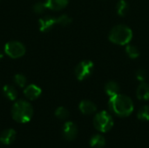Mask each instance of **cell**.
<instances>
[{
  "label": "cell",
  "mask_w": 149,
  "mask_h": 148,
  "mask_svg": "<svg viewBox=\"0 0 149 148\" xmlns=\"http://www.w3.org/2000/svg\"><path fill=\"white\" fill-rule=\"evenodd\" d=\"M79 109L84 115H92L97 112V106L91 100L84 99L79 103Z\"/></svg>",
  "instance_id": "cell-8"
},
{
  "label": "cell",
  "mask_w": 149,
  "mask_h": 148,
  "mask_svg": "<svg viewBox=\"0 0 149 148\" xmlns=\"http://www.w3.org/2000/svg\"><path fill=\"white\" fill-rule=\"evenodd\" d=\"M89 144L92 148H103L106 146V139L101 134H94L91 137Z\"/></svg>",
  "instance_id": "cell-15"
},
{
  "label": "cell",
  "mask_w": 149,
  "mask_h": 148,
  "mask_svg": "<svg viewBox=\"0 0 149 148\" xmlns=\"http://www.w3.org/2000/svg\"><path fill=\"white\" fill-rule=\"evenodd\" d=\"M126 53L132 59L138 58L139 56H140V54H141L138 47L135 46V45H134V44H128L126 45Z\"/></svg>",
  "instance_id": "cell-18"
},
{
  "label": "cell",
  "mask_w": 149,
  "mask_h": 148,
  "mask_svg": "<svg viewBox=\"0 0 149 148\" xmlns=\"http://www.w3.org/2000/svg\"><path fill=\"white\" fill-rule=\"evenodd\" d=\"M138 120L141 121H148L149 120V106L146 105L141 107L137 113Z\"/></svg>",
  "instance_id": "cell-19"
},
{
  "label": "cell",
  "mask_w": 149,
  "mask_h": 148,
  "mask_svg": "<svg viewBox=\"0 0 149 148\" xmlns=\"http://www.w3.org/2000/svg\"><path fill=\"white\" fill-rule=\"evenodd\" d=\"M78 126L72 121H67L64 124L62 128V134L65 140L68 141L74 140L78 136Z\"/></svg>",
  "instance_id": "cell-7"
},
{
  "label": "cell",
  "mask_w": 149,
  "mask_h": 148,
  "mask_svg": "<svg viewBox=\"0 0 149 148\" xmlns=\"http://www.w3.org/2000/svg\"><path fill=\"white\" fill-rule=\"evenodd\" d=\"M4 52L11 58H18L24 55L25 47L18 41H10L5 44Z\"/></svg>",
  "instance_id": "cell-6"
},
{
  "label": "cell",
  "mask_w": 149,
  "mask_h": 148,
  "mask_svg": "<svg viewBox=\"0 0 149 148\" xmlns=\"http://www.w3.org/2000/svg\"><path fill=\"white\" fill-rule=\"evenodd\" d=\"M45 3L47 9L52 10H60L68 4L69 0H46Z\"/></svg>",
  "instance_id": "cell-13"
},
{
  "label": "cell",
  "mask_w": 149,
  "mask_h": 148,
  "mask_svg": "<svg viewBox=\"0 0 149 148\" xmlns=\"http://www.w3.org/2000/svg\"><path fill=\"white\" fill-rule=\"evenodd\" d=\"M3 54L0 51V59H2V58H3Z\"/></svg>",
  "instance_id": "cell-25"
},
{
  "label": "cell",
  "mask_w": 149,
  "mask_h": 148,
  "mask_svg": "<svg viewBox=\"0 0 149 148\" xmlns=\"http://www.w3.org/2000/svg\"><path fill=\"white\" fill-rule=\"evenodd\" d=\"M46 9H47V7H46V5H45V3L38 2V3H36L33 5V10H34V12H36V13H38V14L43 13Z\"/></svg>",
  "instance_id": "cell-23"
},
{
  "label": "cell",
  "mask_w": 149,
  "mask_h": 148,
  "mask_svg": "<svg viewBox=\"0 0 149 148\" xmlns=\"http://www.w3.org/2000/svg\"><path fill=\"white\" fill-rule=\"evenodd\" d=\"M57 24V18L53 17H44L39 19L38 25L40 31L46 32Z\"/></svg>",
  "instance_id": "cell-10"
},
{
  "label": "cell",
  "mask_w": 149,
  "mask_h": 148,
  "mask_svg": "<svg viewBox=\"0 0 149 148\" xmlns=\"http://www.w3.org/2000/svg\"><path fill=\"white\" fill-rule=\"evenodd\" d=\"M16 136H17V133L14 129L9 128V129L3 130L0 134V142L3 145L9 146L15 140Z\"/></svg>",
  "instance_id": "cell-11"
},
{
  "label": "cell",
  "mask_w": 149,
  "mask_h": 148,
  "mask_svg": "<svg viewBox=\"0 0 149 148\" xmlns=\"http://www.w3.org/2000/svg\"><path fill=\"white\" fill-rule=\"evenodd\" d=\"M109 40L118 45H127L133 38V31L127 25L117 24L112 28L108 35Z\"/></svg>",
  "instance_id": "cell-3"
},
{
  "label": "cell",
  "mask_w": 149,
  "mask_h": 148,
  "mask_svg": "<svg viewBox=\"0 0 149 148\" xmlns=\"http://www.w3.org/2000/svg\"><path fill=\"white\" fill-rule=\"evenodd\" d=\"M94 65L91 60H83L79 62L75 68V76L78 80L83 81L89 78L93 72Z\"/></svg>",
  "instance_id": "cell-5"
},
{
  "label": "cell",
  "mask_w": 149,
  "mask_h": 148,
  "mask_svg": "<svg viewBox=\"0 0 149 148\" xmlns=\"http://www.w3.org/2000/svg\"><path fill=\"white\" fill-rule=\"evenodd\" d=\"M135 77H136L137 80H139L141 82H145V80L147 79V72L145 70L140 69L135 72Z\"/></svg>",
  "instance_id": "cell-24"
},
{
  "label": "cell",
  "mask_w": 149,
  "mask_h": 148,
  "mask_svg": "<svg viewBox=\"0 0 149 148\" xmlns=\"http://www.w3.org/2000/svg\"><path fill=\"white\" fill-rule=\"evenodd\" d=\"M55 116H56L58 119L64 120H66V119L69 117V112H68V110H67L65 107H64V106H59V107H58V108L56 109V111H55Z\"/></svg>",
  "instance_id": "cell-20"
},
{
  "label": "cell",
  "mask_w": 149,
  "mask_h": 148,
  "mask_svg": "<svg viewBox=\"0 0 149 148\" xmlns=\"http://www.w3.org/2000/svg\"><path fill=\"white\" fill-rule=\"evenodd\" d=\"M14 82L15 84L19 87H24L26 85V78L23 74H16L14 77Z\"/></svg>",
  "instance_id": "cell-22"
},
{
  "label": "cell",
  "mask_w": 149,
  "mask_h": 148,
  "mask_svg": "<svg viewBox=\"0 0 149 148\" xmlns=\"http://www.w3.org/2000/svg\"><path fill=\"white\" fill-rule=\"evenodd\" d=\"M108 108L117 117L127 118L133 113L134 106L133 100L128 96L119 93L109 99Z\"/></svg>",
  "instance_id": "cell-1"
},
{
  "label": "cell",
  "mask_w": 149,
  "mask_h": 148,
  "mask_svg": "<svg viewBox=\"0 0 149 148\" xmlns=\"http://www.w3.org/2000/svg\"><path fill=\"white\" fill-rule=\"evenodd\" d=\"M129 10V3L126 0H119L116 3V11L119 16L124 17Z\"/></svg>",
  "instance_id": "cell-17"
},
{
  "label": "cell",
  "mask_w": 149,
  "mask_h": 148,
  "mask_svg": "<svg viewBox=\"0 0 149 148\" xmlns=\"http://www.w3.org/2000/svg\"><path fill=\"white\" fill-rule=\"evenodd\" d=\"M3 93L10 100H15L17 98V92L16 88L10 85H6L3 87Z\"/></svg>",
  "instance_id": "cell-16"
},
{
  "label": "cell",
  "mask_w": 149,
  "mask_h": 148,
  "mask_svg": "<svg viewBox=\"0 0 149 148\" xmlns=\"http://www.w3.org/2000/svg\"><path fill=\"white\" fill-rule=\"evenodd\" d=\"M11 116L12 119L17 123H27L31 120L33 116L32 106L26 100H17L12 106Z\"/></svg>",
  "instance_id": "cell-2"
},
{
  "label": "cell",
  "mask_w": 149,
  "mask_h": 148,
  "mask_svg": "<svg viewBox=\"0 0 149 148\" xmlns=\"http://www.w3.org/2000/svg\"><path fill=\"white\" fill-rule=\"evenodd\" d=\"M120 91V86L115 81H108L105 85V92L107 95L109 96V98L119 94Z\"/></svg>",
  "instance_id": "cell-14"
},
{
  "label": "cell",
  "mask_w": 149,
  "mask_h": 148,
  "mask_svg": "<svg viewBox=\"0 0 149 148\" xmlns=\"http://www.w3.org/2000/svg\"><path fill=\"white\" fill-rule=\"evenodd\" d=\"M41 93H42L41 88L33 84L27 85L24 90V94L25 98H27L30 100L37 99L41 95Z\"/></svg>",
  "instance_id": "cell-9"
},
{
  "label": "cell",
  "mask_w": 149,
  "mask_h": 148,
  "mask_svg": "<svg viewBox=\"0 0 149 148\" xmlns=\"http://www.w3.org/2000/svg\"><path fill=\"white\" fill-rule=\"evenodd\" d=\"M93 123L95 129L102 133L109 132L114 125L113 116L107 111H100L94 115Z\"/></svg>",
  "instance_id": "cell-4"
},
{
  "label": "cell",
  "mask_w": 149,
  "mask_h": 148,
  "mask_svg": "<svg viewBox=\"0 0 149 148\" xmlns=\"http://www.w3.org/2000/svg\"><path fill=\"white\" fill-rule=\"evenodd\" d=\"M56 18H57V24H60L62 26H66V25L70 24L72 21V18L66 14H63Z\"/></svg>",
  "instance_id": "cell-21"
},
{
  "label": "cell",
  "mask_w": 149,
  "mask_h": 148,
  "mask_svg": "<svg viewBox=\"0 0 149 148\" xmlns=\"http://www.w3.org/2000/svg\"><path fill=\"white\" fill-rule=\"evenodd\" d=\"M136 96L140 100L147 101L149 99V84L146 82H141L137 87Z\"/></svg>",
  "instance_id": "cell-12"
}]
</instances>
